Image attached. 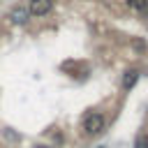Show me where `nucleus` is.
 Returning a JSON list of instances; mask_svg holds the SVG:
<instances>
[{
  "label": "nucleus",
  "instance_id": "obj_7",
  "mask_svg": "<svg viewBox=\"0 0 148 148\" xmlns=\"http://www.w3.org/2000/svg\"><path fill=\"white\" fill-rule=\"evenodd\" d=\"M37 148H51V146H37Z\"/></svg>",
  "mask_w": 148,
  "mask_h": 148
},
{
  "label": "nucleus",
  "instance_id": "obj_1",
  "mask_svg": "<svg viewBox=\"0 0 148 148\" xmlns=\"http://www.w3.org/2000/svg\"><path fill=\"white\" fill-rule=\"evenodd\" d=\"M102 130H104V116H102V113H90V116L83 120V132H86V134L95 136V134H99Z\"/></svg>",
  "mask_w": 148,
  "mask_h": 148
},
{
  "label": "nucleus",
  "instance_id": "obj_2",
  "mask_svg": "<svg viewBox=\"0 0 148 148\" xmlns=\"http://www.w3.org/2000/svg\"><path fill=\"white\" fill-rule=\"evenodd\" d=\"M53 9V0H30L28 5V14L32 16H46Z\"/></svg>",
  "mask_w": 148,
  "mask_h": 148
},
{
  "label": "nucleus",
  "instance_id": "obj_3",
  "mask_svg": "<svg viewBox=\"0 0 148 148\" xmlns=\"http://www.w3.org/2000/svg\"><path fill=\"white\" fill-rule=\"evenodd\" d=\"M136 81H139V72L136 69H127L125 76H123V90H132Z\"/></svg>",
  "mask_w": 148,
  "mask_h": 148
},
{
  "label": "nucleus",
  "instance_id": "obj_5",
  "mask_svg": "<svg viewBox=\"0 0 148 148\" xmlns=\"http://www.w3.org/2000/svg\"><path fill=\"white\" fill-rule=\"evenodd\" d=\"M134 148H148V134H146V132H139V134H136Z\"/></svg>",
  "mask_w": 148,
  "mask_h": 148
},
{
  "label": "nucleus",
  "instance_id": "obj_6",
  "mask_svg": "<svg viewBox=\"0 0 148 148\" xmlns=\"http://www.w3.org/2000/svg\"><path fill=\"white\" fill-rule=\"evenodd\" d=\"M125 2H127V5L132 7V9H139V12L148 7V0H125Z\"/></svg>",
  "mask_w": 148,
  "mask_h": 148
},
{
  "label": "nucleus",
  "instance_id": "obj_4",
  "mask_svg": "<svg viewBox=\"0 0 148 148\" xmlns=\"http://www.w3.org/2000/svg\"><path fill=\"white\" fill-rule=\"evenodd\" d=\"M9 16H12V21H14V23H25L30 14H28V7H14Z\"/></svg>",
  "mask_w": 148,
  "mask_h": 148
}]
</instances>
